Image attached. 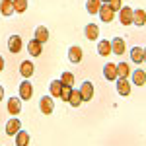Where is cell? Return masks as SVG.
I'll return each mask as SVG.
<instances>
[{"mask_svg":"<svg viewBox=\"0 0 146 146\" xmlns=\"http://www.w3.org/2000/svg\"><path fill=\"white\" fill-rule=\"evenodd\" d=\"M39 109L45 113V115H51V113L55 111V101H53V98H49V96L41 98V101H39Z\"/></svg>","mask_w":146,"mask_h":146,"instance_id":"cell-1","label":"cell"},{"mask_svg":"<svg viewBox=\"0 0 146 146\" xmlns=\"http://www.w3.org/2000/svg\"><path fill=\"white\" fill-rule=\"evenodd\" d=\"M80 96H82V101H92L94 100V86L92 82H84L80 86Z\"/></svg>","mask_w":146,"mask_h":146,"instance_id":"cell-2","label":"cell"},{"mask_svg":"<svg viewBox=\"0 0 146 146\" xmlns=\"http://www.w3.org/2000/svg\"><path fill=\"white\" fill-rule=\"evenodd\" d=\"M82 56H84V53H82V47L80 45H74V47L68 49V60H70V62L78 64L80 60H82Z\"/></svg>","mask_w":146,"mask_h":146,"instance_id":"cell-3","label":"cell"},{"mask_svg":"<svg viewBox=\"0 0 146 146\" xmlns=\"http://www.w3.org/2000/svg\"><path fill=\"white\" fill-rule=\"evenodd\" d=\"M31 96H33V86H31V82H22L20 84V100H31Z\"/></svg>","mask_w":146,"mask_h":146,"instance_id":"cell-4","label":"cell"},{"mask_svg":"<svg viewBox=\"0 0 146 146\" xmlns=\"http://www.w3.org/2000/svg\"><path fill=\"white\" fill-rule=\"evenodd\" d=\"M98 14H100L101 22H105V23H111V20L115 18V16H113L115 12H113L111 8L107 6V4H101V6H100V12H98Z\"/></svg>","mask_w":146,"mask_h":146,"instance_id":"cell-5","label":"cell"},{"mask_svg":"<svg viewBox=\"0 0 146 146\" xmlns=\"http://www.w3.org/2000/svg\"><path fill=\"white\" fill-rule=\"evenodd\" d=\"M119 22L123 23V25H131L133 23V10L129 6H125V8L119 10Z\"/></svg>","mask_w":146,"mask_h":146,"instance_id":"cell-6","label":"cell"},{"mask_svg":"<svg viewBox=\"0 0 146 146\" xmlns=\"http://www.w3.org/2000/svg\"><path fill=\"white\" fill-rule=\"evenodd\" d=\"M33 72H35L33 62H29V60H22V64H20V74H22L23 78H31Z\"/></svg>","mask_w":146,"mask_h":146,"instance_id":"cell-7","label":"cell"},{"mask_svg":"<svg viewBox=\"0 0 146 146\" xmlns=\"http://www.w3.org/2000/svg\"><path fill=\"white\" fill-rule=\"evenodd\" d=\"M103 76L109 80H117V64H113V62H107L105 66H103Z\"/></svg>","mask_w":146,"mask_h":146,"instance_id":"cell-8","label":"cell"},{"mask_svg":"<svg viewBox=\"0 0 146 146\" xmlns=\"http://www.w3.org/2000/svg\"><path fill=\"white\" fill-rule=\"evenodd\" d=\"M22 129V123L18 121V119H10L8 123H6V135L8 136H16V133Z\"/></svg>","mask_w":146,"mask_h":146,"instance_id":"cell-9","label":"cell"},{"mask_svg":"<svg viewBox=\"0 0 146 146\" xmlns=\"http://www.w3.org/2000/svg\"><path fill=\"white\" fill-rule=\"evenodd\" d=\"M8 49H10L12 53H20L22 51V37L20 35H12L10 39H8Z\"/></svg>","mask_w":146,"mask_h":146,"instance_id":"cell-10","label":"cell"},{"mask_svg":"<svg viewBox=\"0 0 146 146\" xmlns=\"http://www.w3.org/2000/svg\"><path fill=\"white\" fill-rule=\"evenodd\" d=\"M43 43H39V41H37V39H31V41H29V45H27V51H29V55L31 56H39L41 55V53H43Z\"/></svg>","mask_w":146,"mask_h":146,"instance_id":"cell-11","label":"cell"},{"mask_svg":"<svg viewBox=\"0 0 146 146\" xmlns=\"http://www.w3.org/2000/svg\"><path fill=\"white\" fill-rule=\"evenodd\" d=\"M111 53H115V55H123L125 53V41L121 37H115L111 41Z\"/></svg>","mask_w":146,"mask_h":146,"instance_id":"cell-12","label":"cell"},{"mask_svg":"<svg viewBox=\"0 0 146 146\" xmlns=\"http://www.w3.org/2000/svg\"><path fill=\"white\" fill-rule=\"evenodd\" d=\"M117 92L121 96H129L131 94V84L127 82V78H117Z\"/></svg>","mask_w":146,"mask_h":146,"instance_id":"cell-13","label":"cell"},{"mask_svg":"<svg viewBox=\"0 0 146 146\" xmlns=\"http://www.w3.org/2000/svg\"><path fill=\"white\" fill-rule=\"evenodd\" d=\"M131 58H133V62H144V49L142 47H133L131 49Z\"/></svg>","mask_w":146,"mask_h":146,"instance_id":"cell-14","label":"cell"},{"mask_svg":"<svg viewBox=\"0 0 146 146\" xmlns=\"http://www.w3.org/2000/svg\"><path fill=\"white\" fill-rule=\"evenodd\" d=\"M33 39H37L39 43H47V39H49V29H47L45 25H39V27L35 29V37Z\"/></svg>","mask_w":146,"mask_h":146,"instance_id":"cell-15","label":"cell"},{"mask_svg":"<svg viewBox=\"0 0 146 146\" xmlns=\"http://www.w3.org/2000/svg\"><path fill=\"white\" fill-rule=\"evenodd\" d=\"M8 111L12 115H18V113L22 111V101L18 100V98H10L8 100Z\"/></svg>","mask_w":146,"mask_h":146,"instance_id":"cell-16","label":"cell"},{"mask_svg":"<svg viewBox=\"0 0 146 146\" xmlns=\"http://www.w3.org/2000/svg\"><path fill=\"white\" fill-rule=\"evenodd\" d=\"M0 12H2V16H12L14 14V0H2Z\"/></svg>","mask_w":146,"mask_h":146,"instance_id":"cell-17","label":"cell"},{"mask_svg":"<svg viewBox=\"0 0 146 146\" xmlns=\"http://www.w3.org/2000/svg\"><path fill=\"white\" fill-rule=\"evenodd\" d=\"M86 37H88L90 41H94V39L100 37V29H98L96 23H88V25H86Z\"/></svg>","mask_w":146,"mask_h":146,"instance_id":"cell-18","label":"cell"},{"mask_svg":"<svg viewBox=\"0 0 146 146\" xmlns=\"http://www.w3.org/2000/svg\"><path fill=\"white\" fill-rule=\"evenodd\" d=\"M133 82H135L136 86H144V84H146V74H144L142 68H138V70L133 72Z\"/></svg>","mask_w":146,"mask_h":146,"instance_id":"cell-19","label":"cell"},{"mask_svg":"<svg viewBox=\"0 0 146 146\" xmlns=\"http://www.w3.org/2000/svg\"><path fill=\"white\" fill-rule=\"evenodd\" d=\"M146 12L140 8V10H136V12H133V23H136L138 27H142L144 25V22H146Z\"/></svg>","mask_w":146,"mask_h":146,"instance_id":"cell-20","label":"cell"},{"mask_svg":"<svg viewBox=\"0 0 146 146\" xmlns=\"http://www.w3.org/2000/svg\"><path fill=\"white\" fill-rule=\"evenodd\" d=\"M16 144L18 146H27L29 144V135L25 131H18L16 133Z\"/></svg>","mask_w":146,"mask_h":146,"instance_id":"cell-21","label":"cell"},{"mask_svg":"<svg viewBox=\"0 0 146 146\" xmlns=\"http://www.w3.org/2000/svg\"><path fill=\"white\" fill-rule=\"evenodd\" d=\"M68 103H70L72 107H76V109H78V105L82 103V96H80V92H78V90H72V92H70Z\"/></svg>","mask_w":146,"mask_h":146,"instance_id":"cell-22","label":"cell"},{"mask_svg":"<svg viewBox=\"0 0 146 146\" xmlns=\"http://www.w3.org/2000/svg\"><path fill=\"white\" fill-rule=\"evenodd\" d=\"M129 74H131L129 64H127V62H119V64H117V78H127Z\"/></svg>","mask_w":146,"mask_h":146,"instance_id":"cell-23","label":"cell"},{"mask_svg":"<svg viewBox=\"0 0 146 146\" xmlns=\"http://www.w3.org/2000/svg\"><path fill=\"white\" fill-rule=\"evenodd\" d=\"M98 53H100L101 56H107L111 53V43H109V41H100V43H98Z\"/></svg>","mask_w":146,"mask_h":146,"instance_id":"cell-24","label":"cell"},{"mask_svg":"<svg viewBox=\"0 0 146 146\" xmlns=\"http://www.w3.org/2000/svg\"><path fill=\"white\" fill-rule=\"evenodd\" d=\"M100 6H101V0H88L86 2V10L90 12V14H98Z\"/></svg>","mask_w":146,"mask_h":146,"instance_id":"cell-25","label":"cell"},{"mask_svg":"<svg viewBox=\"0 0 146 146\" xmlns=\"http://www.w3.org/2000/svg\"><path fill=\"white\" fill-rule=\"evenodd\" d=\"M25 10H27V0H14V12L23 14Z\"/></svg>","mask_w":146,"mask_h":146,"instance_id":"cell-26","label":"cell"},{"mask_svg":"<svg viewBox=\"0 0 146 146\" xmlns=\"http://www.w3.org/2000/svg\"><path fill=\"white\" fill-rule=\"evenodd\" d=\"M60 84H62V86H72V84H74V74H72V72H62Z\"/></svg>","mask_w":146,"mask_h":146,"instance_id":"cell-27","label":"cell"},{"mask_svg":"<svg viewBox=\"0 0 146 146\" xmlns=\"http://www.w3.org/2000/svg\"><path fill=\"white\" fill-rule=\"evenodd\" d=\"M60 86H62L60 80H53V82H51V96H53V98H58V96H60Z\"/></svg>","mask_w":146,"mask_h":146,"instance_id":"cell-28","label":"cell"},{"mask_svg":"<svg viewBox=\"0 0 146 146\" xmlns=\"http://www.w3.org/2000/svg\"><path fill=\"white\" fill-rule=\"evenodd\" d=\"M70 92H72V86H60V100L62 101H68V98H70Z\"/></svg>","mask_w":146,"mask_h":146,"instance_id":"cell-29","label":"cell"},{"mask_svg":"<svg viewBox=\"0 0 146 146\" xmlns=\"http://www.w3.org/2000/svg\"><path fill=\"white\" fill-rule=\"evenodd\" d=\"M107 6L111 8L113 12H119L123 8V4H121V0H107Z\"/></svg>","mask_w":146,"mask_h":146,"instance_id":"cell-30","label":"cell"},{"mask_svg":"<svg viewBox=\"0 0 146 146\" xmlns=\"http://www.w3.org/2000/svg\"><path fill=\"white\" fill-rule=\"evenodd\" d=\"M2 68H4V58L0 56V72H2Z\"/></svg>","mask_w":146,"mask_h":146,"instance_id":"cell-31","label":"cell"},{"mask_svg":"<svg viewBox=\"0 0 146 146\" xmlns=\"http://www.w3.org/2000/svg\"><path fill=\"white\" fill-rule=\"evenodd\" d=\"M2 98H4V88L0 86V101H2Z\"/></svg>","mask_w":146,"mask_h":146,"instance_id":"cell-32","label":"cell"},{"mask_svg":"<svg viewBox=\"0 0 146 146\" xmlns=\"http://www.w3.org/2000/svg\"><path fill=\"white\" fill-rule=\"evenodd\" d=\"M101 4H107V0H101Z\"/></svg>","mask_w":146,"mask_h":146,"instance_id":"cell-33","label":"cell"}]
</instances>
